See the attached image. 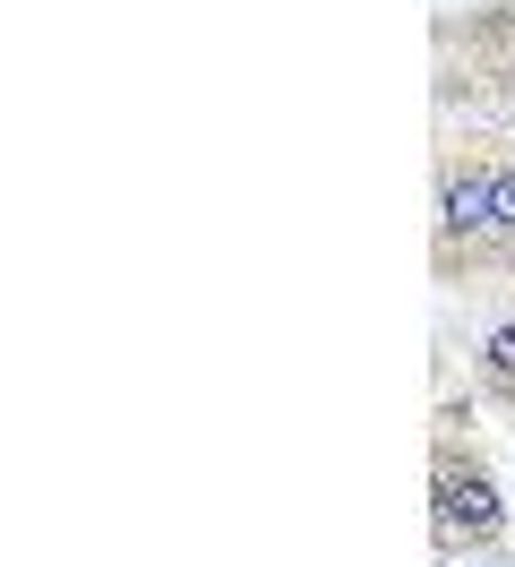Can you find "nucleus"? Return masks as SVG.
<instances>
[{"mask_svg":"<svg viewBox=\"0 0 515 567\" xmlns=\"http://www.w3.org/2000/svg\"><path fill=\"white\" fill-rule=\"evenodd\" d=\"M481 379H490L498 395H515V319L490 327V344H481Z\"/></svg>","mask_w":515,"mask_h":567,"instance_id":"7ed1b4c3","label":"nucleus"},{"mask_svg":"<svg viewBox=\"0 0 515 567\" xmlns=\"http://www.w3.org/2000/svg\"><path fill=\"white\" fill-rule=\"evenodd\" d=\"M446 233H498V224H490V181L481 173L446 181Z\"/></svg>","mask_w":515,"mask_h":567,"instance_id":"f03ea898","label":"nucleus"},{"mask_svg":"<svg viewBox=\"0 0 515 567\" xmlns=\"http://www.w3.org/2000/svg\"><path fill=\"white\" fill-rule=\"evenodd\" d=\"M490 224L515 233V173H490Z\"/></svg>","mask_w":515,"mask_h":567,"instance_id":"20e7f679","label":"nucleus"},{"mask_svg":"<svg viewBox=\"0 0 515 567\" xmlns=\"http://www.w3.org/2000/svg\"><path fill=\"white\" fill-rule=\"evenodd\" d=\"M439 516H446L455 533L490 542V533L507 525V498L490 491V473H481V464H455V456H446V464H439Z\"/></svg>","mask_w":515,"mask_h":567,"instance_id":"f257e3e1","label":"nucleus"}]
</instances>
